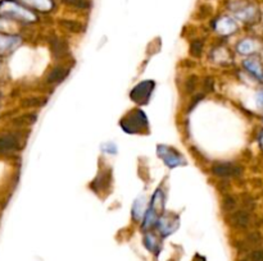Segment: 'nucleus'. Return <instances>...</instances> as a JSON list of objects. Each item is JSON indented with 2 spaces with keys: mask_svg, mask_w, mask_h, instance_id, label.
Here are the masks:
<instances>
[{
  "mask_svg": "<svg viewBox=\"0 0 263 261\" xmlns=\"http://www.w3.org/2000/svg\"><path fill=\"white\" fill-rule=\"evenodd\" d=\"M212 170L216 175H220V177H234V175L242 174V168L238 165L230 164V163L215 165Z\"/></svg>",
  "mask_w": 263,
  "mask_h": 261,
  "instance_id": "f257e3e1",
  "label": "nucleus"
},
{
  "mask_svg": "<svg viewBox=\"0 0 263 261\" xmlns=\"http://www.w3.org/2000/svg\"><path fill=\"white\" fill-rule=\"evenodd\" d=\"M50 49H52L53 55L56 58H63L68 53V45H67V42L58 37L50 38Z\"/></svg>",
  "mask_w": 263,
  "mask_h": 261,
  "instance_id": "f03ea898",
  "label": "nucleus"
},
{
  "mask_svg": "<svg viewBox=\"0 0 263 261\" xmlns=\"http://www.w3.org/2000/svg\"><path fill=\"white\" fill-rule=\"evenodd\" d=\"M67 76H68V69H66L64 67H56L52 72L49 73L48 82L49 83L62 82L63 79L66 78Z\"/></svg>",
  "mask_w": 263,
  "mask_h": 261,
  "instance_id": "7ed1b4c3",
  "label": "nucleus"
},
{
  "mask_svg": "<svg viewBox=\"0 0 263 261\" xmlns=\"http://www.w3.org/2000/svg\"><path fill=\"white\" fill-rule=\"evenodd\" d=\"M18 148V141L17 138L14 136H4V137L0 138V151H13L16 149Z\"/></svg>",
  "mask_w": 263,
  "mask_h": 261,
  "instance_id": "20e7f679",
  "label": "nucleus"
},
{
  "mask_svg": "<svg viewBox=\"0 0 263 261\" xmlns=\"http://www.w3.org/2000/svg\"><path fill=\"white\" fill-rule=\"evenodd\" d=\"M231 222L236 228H246L249 224V213L243 211V210L236 211L231 217Z\"/></svg>",
  "mask_w": 263,
  "mask_h": 261,
  "instance_id": "39448f33",
  "label": "nucleus"
},
{
  "mask_svg": "<svg viewBox=\"0 0 263 261\" xmlns=\"http://www.w3.org/2000/svg\"><path fill=\"white\" fill-rule=\"evenodd\" d=\"M67 5H71V7L79 8V9H87L90 7V3L89 0H63Z\"/></svg>",
  "mask_w": 263,
  "mask_h": 261,
  "instance_id": "423d86ee",
  "label": "nucleus"
},
{
  "mask_svg": "<svg viewBox=\"0 0 263 261\" xmlns=\"http://www.w3.org/2000/svg\"><path fill=\"white\" fill-rule=\"evenodd\" d=\"M61 24L64 26V28H67V30H69V31L72 32H80L81 30H82V26H81L79 22L75 21H62Z\"/></svg>",
  "mask_w": 263,
  "mask_h": 261,
  "instance_id": "0eeeda50",
  "label": "nucleus"
},
{
  "mask_svg": "<svg viewBox=\"0 0 263 261\" xmlns=\"http://www.w3.org/2000/svg\"><path fill=\"white\" fill-rule=\"evenodd\" d=\"M246 67H248L249 71H252L256 76L262 77V69H261V65L257 62H254V60H249V62H246Z\"/></svg>",
  "mask_w": 263,
  "mask_h": 261,
  "instance_id": "6e6552de",
  "label": "nucleus"
},
{
  "mask_svg": "<svg viewBox=\"0 0 263 261\" xmlns=\"http://www.w3.org/2000/svg\"><path fill=\"white\" fill-rule=\"evenodd\" d=\"M235 205H236V201L234 197H231V196L225 197V200H223V206H225L226 211H231V210L235 207Z\"/></svg>",
  "mask_w": 263,
  "mask_h": 261,
  "instance_id": "1a4fd4ad",
  "label": "nucleus"
},
{
  "mask_svg": "<svg viewBox=\"0 0 263 261\" xmlns=\"http://www.w3.org/2000/svg\"><path fill=\"white\" fill-rule=\"evenodd\" d=\"M41 99H27L24 100L22 105L23 107H39V105H42V104L45 103V101H40Z\"/></svg>",
  "mask_w": 263,
  "mask_h": 261,
  "instance_id": "9d476101",
  "label": "nucleus"
},
{
  "mask_svg": "<svg viewBox=\"0 0 263 261\" xmlns=\"http://www.w3.org/2000/svg\"><path fill=\"white\" fill-rule=\"evenodd\" d=\"M195 86H197V77H190V78L186 81V83H185L187 93H191L193 90H195Z\"/></svg>",
  "mask_w": 263,
  "mask_h": 261,
  "instance_id": "9b49d317",
  "label": "nucleus"
},
{
  "mask_svg": "<svg viewBox=\"0 0 263 261\" xmlns=\"http://www.w3.org/2000/svg\"><path fill=\"white\" fill-rule=\"evenodd\" d=\"M202 48H203V45H202L201 41H195L194 44L191 45V53L195 56H199L202 53Z\"/></svg>",
  "mask_w": 263,
  "mask_h": 261,
  "instance_id": "f8f14e48",
  "label": "nucleus"
},
{
  "mask_svg": "<svg viewBox=\"0 0 263 261\" xmlns=\"http://www.w3.org/2000/svg\"><path fill=\"white\" fill-rule=\"evenodd\" d=\"M261 241H262V238H261V236L258 233H252L248 236V242H249L250 244H260Z\"/></svg>",
  "mask_w": 263,
  "mask_h": 261,
  "instance_id": "ddd939ff",
  "label": "nucleus"
},
{
  "mask_svg": "<svg viewBox=\"0 0 263 261\" xmlns=\"http://www.w3.org/2000/svg\"><path fill=\"white\" fill-rule=\"evenodd\" d=\"M250 260L252 261H263V250L253 251L250 255Z\"/></svg>",
  "mask_w": 263,
  "mask_h": 261,
  "instance_id": "4468645a",
  "label": "nucleus"
},
{
  "mask_svg": "<svg viewBox=\"0 0 263 261\" xmlns=\"http://www.w3.org/2000/svg\"><path fill=\"white\" fill-rule=\"evenodd\" d=\"M258 104H260L261 107H263V93H261L258 95Z\"/></svg>",
  "mask_w": 263,
  "mask_h": 261,
  "instance_id": "2eb2a0df",
  "label": "nucleus"
},
{
  "mask_svg": "<svg viewBox=\"0 0 263 261\" xmlns=\"http://www.w3.org/2000/svg\"><path fill=\"white\" fill-rule=\"evenodd\" d=\"M262 145H263V134H262Z\"/></svg>",
  "mask_w": 263,
  "mask_h": 261,
  "instance_id": "dca6fc26",
  "label": "nucleus"
}]
</instances>
